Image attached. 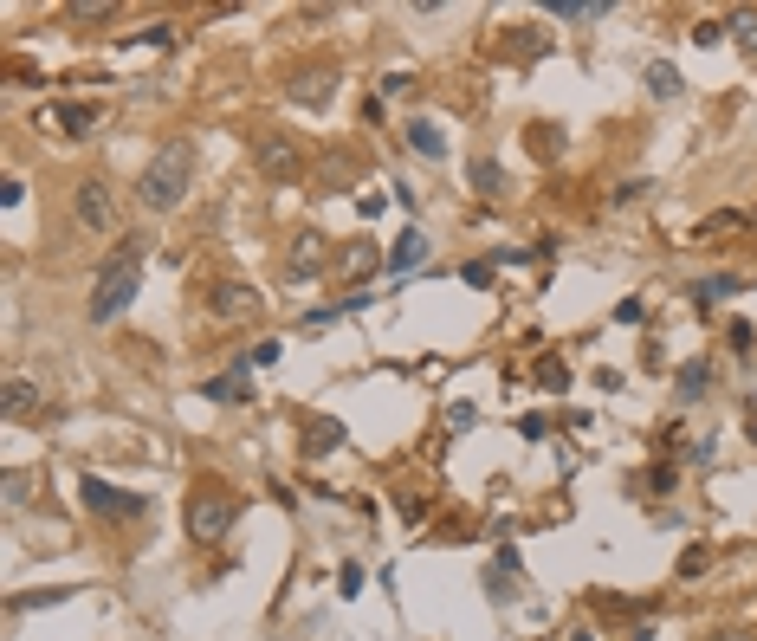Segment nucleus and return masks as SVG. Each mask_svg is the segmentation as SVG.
Here are the masks:
<instances>
[{
	"label": "nucleus",
	"mask_w": 757,
	"mask_h": 641,
	"mask_svg": "<svg viewBox=\"0 0 757 641\" xmlns=\"http://www.w3.org/2000/svg\"><path fill=\"white\" fill-rule=\"evenodd\" d=\"M143 266H149V234H123L117 247L104 253V266H98V285H91L85 318L91 324L123 318V311H130V298H136V285H143Z\"/></svg>",
	"instance_id": "nucleus-1"
},
{
	"label": "nucleus",
	"mask_w": 757,
	"mask_h": 641,
	"mask_svg": "<svg viewBox=\"0 0 757 641\" xmlns=\"http://www.w3.org/2000/svg\"><path fill=\"white\" fill-rule=\"evenodd\" d=\"M195 169H201V149L195 136H169V143L156 149V156L143 162V182H136V201H143L149 214H169L188 201V188H195Z\"/></svg>",
	"instance_id": "nucleus-2"
},
{
	"label": "nucleus",
	"mask_w": 757,
	"mask_h": 641,
	"mask_svg": "<svg viewBox=\"0 0 757 641\" xmlns=\"http://www.w3.org/2000/svg\"><path fill=\"white\" fill-rule=\"evenodd\" d=\"M253 169L266 182H298L305 175V149L292 130H253Z\"/></svg>",
	"instance_id": "nucleus-3"
},
{
	"label": "nucleus",
	"mask_w": 757,
	"mask_h": 641,
	"mask_svg": "<svg viewBox=\"0 0 757 641\" xmlns=\"http://www.w3.org/2000/svg\"><path fill=\"white\" fill-rule=\"evenodd\" d=\"M78 499H85L91 518H110V525H130V518L149 512V493H123V486L98 480V473H85V480H78Z\"/></svg>",
	"instance_id": "nucleus-4"
},
{
	"label": "nucleus",
	"mask_w": 757,
	"mask_h": 641,
	"mask_svg": "<svg viewBox=\"0 0 757 641\" xmlns=\"http://www.w3.org/2000/svg\"><path fill=\"white\" fill-rule=\"evenodd\" d=\"M233 493H220V486H195V499H188V531H195V544H220L233 531Z\"/></svg>",
	"instance_id": "nucleus-5"
},
{
	"label": "nucleus",
	"mask_w": 757,
	"mask_h": 641,
	"mask_svg": "<svg viewBox=\"0 0 757 641\" xmlns=\"http://www.w3.org/2000/svg\"><path fill=\"white\" fill-rule=\"evenodd\" d=\"M72 221L85 227V234H104V227H110V188L98 182V175H78V188H72Z\"/></svg>",
	"instance_id": "nucleus-6"
},
{
	"label": "nucleus",
	"mask_w": 757,
	"mask_h": 641,
	"mask_svg": "<svg viewBox=\"0 0 757 641\" xmlns=\"http://www.w3.org/2000/svg\"><path fill=\"white\" fill-rule=\"evenodd\" d=\"M208 311H214V318H259V311H266V298H259L253 285H240V279H220L214 292H208Z\"/></svg>",
	"instance_id": "nucleus-7"
},
{
	"label": "nucleus",
	"mask_w": 757,
	"mask_h": 641,
	"mask_svg": "<svg viewBox=\"0 0 757 641\" xmlns=\"http://www.w3.org/2000/svg\"><path fill=\"white\" fill-rule=\"evenodd\" d=\"M292 104H305V111H324L330 104V91H337V72L330 65H311V72H292Z\"/></svg>",
	"instance_id": "nucleus-8"
},
{
	"label": "nucleus",
	"mask_w": 757,
	"mask_h": 641,
	"mask_svg": "<svg viewBox=\"0 0 757 641\" xmlns=\"http://www.w3.org/2000/svg\"><path fill=\"white\" fill-rule=\"evenodd\" d=\"M324 259H330V247H324V234H311V227H305V234H298L292 247H285V272H292V279H298V272H305V279H311V272H318Z\"/></svg>",
	"instance_id": "nucleus-9"
},
{
	"label": "nucleus",
	"mask_w": 757,
	"mask_h": 641,
	"mask_svg": "<svg viewBox=\"0 0 757 641\" xmlns=\"http://www.w3.org/2000/svg\"><path fill=\"white\" fill-rule=\"evenodd\" d=\"M298 447H305V460H324V454H337V447H343V421H330V415L305 421V434H298Z\"/></svg>",
	"instance_id": "nucleus-10"
},
{
	"label": "nucleus",
	"mask_w": 757,
	"mask_h": 641,
	"mask_svg": "<svg viewBox=\"0 0 757 641\" xmlns=\"http://www.w3.org/2000/svg\"><path fill=\"white\" fill-rule=\"evenodd\" d=\"M402 136H408V143H415L428 162H440V156H447V136H440V124H434V117H408V124H402Z\"/></svg>",
	"instance_id": "nucleus-11"
},
{
	"label": "nucleus",
	"mask_w": 757,
	"mask_h": 641,
	"mask_svg": "<svg viewBox=\"0 0 757 641\" xmlns=\"http://www.w3.org/2000/svg\"><path fill=\"white\" fill-rule=\"evenodd\" d=\"M0 408H7V421H33L39 415V389L26 383V376H13L7 395H0Z\"/></svg>",
	"instance_id": "nucleus-12"
},
{
	"label": "nucleus",
	"mask_w": 757,
	"mask_h": 641,
	"mask_svg": "<svg viewBox=\"0 0 757 641\" xmlns=\"http://www.w3.org/2000/svg\"><path fill=\"white\" fill-rule=\"evenodd\" d=\"M421 259H428V234H415V227H408V234L389 247V272H415Z\"/></svg>",
	"instance_id": "nucleus-13"
},
{
	"label": "nucleus",
	"mask_w": 757,
	"mask_h": 641,
	"mask_svg": "<svg viewBox=\"0 0 757 641\" xmlns=\"http://www.w3.org/2000/svg\"><path fill=\"white\" fill-rule=\"evenodd\" d=\"M473 188H479L486 201H505V195H512V182H505V169H499L492 156H479V162H473Z\"/></svg>",
	"instance_id": "nucleus-14"
},
{
	"label": "nucleus",
	"mask_w": 757,
	"mask_h": 641,
	"mask_svg": "<svg viewBox=\"0 0 757 641\" xmlns=\"http://www.w3.org/2000/svg\"><path fill=\"white\" fill-rule=\"evenodd\" d=\"M732 292H745V279H738V272H712V279L693 285V305H719V298H732Z\"/></svg>",
	"instance_id": "nucleus-15"
},
{
	"label": "nucleus",
	"mask_w": 757,
	"mask_h": 641,
	"mask_svg": "<svg viewBox=\"0 0 757 641\" xmlns=\"http://www.w3.org/2000/svg\"><path fill=\"white\" fill-rule=\"evenodd\" d=\"M550 20H609V0H550Z\"/></svg>",
	"instance_id": "nucleus-16"
},
{
	"label": "nucleus",
	"mask_w": 757,
	"mask_h": 641,
	"mask_svg": "<svg viewBox=\"0 0 757 641\" xmlns=\"http://www.w3.org/2000/svg\"><path fill=\"white\" fill-rule=\"evenodd\" d=\"M680 91H686V78L673 72L667 59H654V65H648V98H680Z\"/></svg>",
	"instance_id": "nucleus-17"
},
{
	"label": "nucleus",
	"mask_w": 757,
	"mask_h": 641,
	"mask_svg": "<svg viewBox=\"0 0 757 641\" xmlns=\"http://www.w3.org/2000/svg\"><path fill=\"white\" fill-rule=\"evenodd\" d=\"M706 383H712V363H706V357L680 363V402H699V395H706Z\"/></svg>",
	"instance_id": "nucleus-18"
},
{
	"label": "nucleus",
	"mask_w": 757,
	"mask_h": 641,
	"mask_svg": "<svg viewBox=\"0 0 757 641\" xmlns=\"http://www.w3.org/2000/svg\"><path fill=\"white\" fill-rule=\"evenodd\" d=\"M725 33L738 39V52H751V59H757V7H738L732 20H725Z\"/></svg>",
	"instance_id": "nucleus-19"
},
{
	"label": "nucleus",
	"mask_w": 757,
	"mask_h": 641,
	"mask_svg": "<svg viewBox=\"0 0 757 641\" xmlns=\"http://www.w3.org/2000/svg\"><path fill=\"white\" fill-rule=\"evenodd\" d=\"M52 117L65 124V136H91V130H98V111H91V104H59Z\"/></svg>",
	"instance_id": "nucleus-20"
},
{
	"label": "nucleus",
	"mask_w": 757,
	"mask_h": 641,
	"mask_svg": "<svg viewBox=\"0 0 757 641\" xmlns=\"http://www.w3.org/2000/svg\"><path fill=\"white\" fill-rule=\"evenodd\" d=\"M201 395H208V402H246L253 389H246L240 376H214V383H201Z\"/></svg>",
	"instance_id": "nucleus-21"
},
{
	"label": "nucleus",
	"mask_w": 757,
	"mask_h": 641,
	"mask_svg": "<svg viewBox=\"0 0 757 641\" xmlns=\"http://www.w3.org/2000/svg\"><path fill=\"white\" fill-rule=\"evenodd\" d=\"M395 512H402L408 525H421V518L434 512V499H428V493H408V486H402V493H395Z\"/></svg>",
	"instance_id": "nucleus-22"
},
{
	"label": "nucleus",
	"mask_w": 757,
	"mask_h": 641,
	"mask_svg": "<svg viewBox=\"0 0 757 641\" xmlns=\"http://www.w3.org/2000/svg\"><path fill=\"white\" fill-rule=\"evenodd\" d=\"M538 389H570V370H563V357H538Z\"/></svg>",
	"instance_id": "nucleus-23"
},
{
	"label": "nucleus",
	"mask_w": 757,
	"mask_h": 641,
	"mask_svg": "<svg viewBox=\"0 0 757 641\" xmlns=\"http://www.w3.org/2000/svg\"><path fill=\"white\" fill-rule=\"evenodd\" d=\"M738 227H745V214H712V221H699L693 240H719V234H738Z\"/></svg>",
	"instance_id": "nucleus-24"
},
{
	"label": "nucleus",
	"mask_w": 757,
	"mask_h": 641,
	"mask_svg": "<svg viewBox=\"0 0 757 641\" xmlns=\"http://www.w3.org/2000/svg\"><path fill=\"white\" fill-rule=\"evenodd\" d=\"M110 0H72V7H65V20H110Z\"/></svg>",
	"instance_id": "nucleus-25"
},
{
	"label": "nucleus",
	"mask_w": 757,
	"mask_h": 641,
	"mask_svg": "<svg viewBox=\"0 0 757 641\" xmlns=\"http://www.w3.org/2000/svg\"><path fill=\"white\" fill-rule=\"evenodd\" d=\"M706 570H712V551H706V544H693V551L680 557V577H706Z\"/></svg>",
	"instance_id": "nucleus-26"
},
{
	"label": "nucleus",
	"mask_w": 757,
	"mask_h": 641,
	"mask_svg": "<svg viewBox=\"0 0 757 641\" xmlns=\"http://www.w3.org/2000/svg\"><path fill=\"white\" fill-rule=\"evenodd\" d=\"M363 583H369L363 564H343V570H337V590H343V596H363Z\"/></svg>",
	"instance_id": "nucleus-27"
},
{
	"label": "nucleus",
	"mask_w": 757,
	"mask_h": 641,
	"mask_svg": "<svg viewBox=\"0 0 757 641\" xmlns=\"http://www.w3.org/2000/svg\"><path fill=\"white\" fill-rule=\"evenodd\" d=\"M350 272H376V247H369V240H356V247H350Z\"/></svg>",
	"instance_id": "nucleus-28"
},
{
	"label": "nucleus",
	"mask_w": 757,
	"mask_h": 641,
	"mask_svg": "<svg viewBox=\"0 0 757 641\" xmlns=\"http://www.w3.org/2000/svg\"><path fill=\"white\" fill-rule=\"evenodd\" d=\"M719 39H725L719 20H699V26H693V46H719Z\"/></svg>",
	"instance_id": "nucleus-29"
},
{
	"label": "nucleus",
	"mask_w": 757,
	"mask_h": 641,
	"mask_svg": "<svg viewBox=\"0 0 757 641\" xmlns=\"http://www.w3.org/2000/svg\"><path fill=\"white\" fill-rule=\"evenodd\" d=\"M376 91H382V98H402V91H408V72H382Z\"/></svg>",
	"instance_id": "nucleus-30"
},
{
	"label": "nucleus",
	"mask_w": 757,
	"mask_h": 641,
	"mask_svg": "<svg viewBox=\"0 0 757 641\" xmlns=\"http://www.w3.org/2000/svg\"><path fill=\"white\" fill-rule=\"evenodd\" d=\"M460 279H466V285H492V259H473V266H466Z\"/></svg>",
	"instance_id": "nucleus-31"
},
{
	"label": "nucleus",
	"mask_w": 757,
	"mask_h": 641,
	"mask_svg": "<svg viewBox=\"0 0 757 641\" xmlns=\"http://www.w3.org/2000/svg\"><path fill=\"white\" fill-rule=\"evenodd\" d=\"M7 506H26V473H7Z\"/></svg>",
	"instance_id": "nucleus-32"
},
{
	"label": "nucleus",
	"mask_w": 757,
	"mask_h": 641,
	"mask_svg": "<svg viewBox=\"0 0 757 641\" xmlns=\"http://www.w3.org/2000/svg\"><path fill=\"white\" fill-rule=\"evenodd\" d=\"M706 641H757V629H719V635H706Z\"/></svg>",
	"instance_id": "nucleus-33"
},
{
	"label": "nucleus",
	"mask_w": 757,
	"mask_h": 641,
	"mask_svg": "<svg viewBox=\"0 0 757 641\" xmlns=\"http://www.w3.org/2000/svg\"><path fill=\"white\" fill-rule=\"evenodd\" d=\"M570 641H596V635H589V629H576V635H570Z\"/></svg>",
	"instance_id": "nucleus-34"
}]
</instances>
